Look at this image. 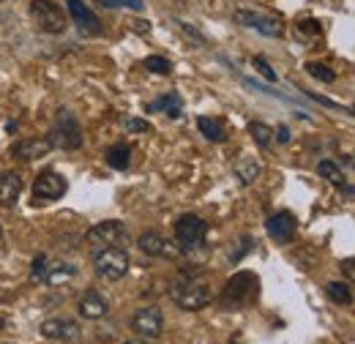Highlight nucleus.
Returning <instances> with one entry per match:
<instances>
[{"label":"nucleus","instance_id":"32","mask_svg":"<svg viewBox=\"0 0 355 344\" xmlns=\"http://www.w3.org/2000/svg\"><path fill=\"white\" fill-rule=\"evenodd\" d=\"M123 126L129 131H150V123H148V121H137V118H126Z\"/></svg>","mask_w":355,"mask_h":344},{"label":"nucleus","instance_id":"1","mask_svg":"<svg viewBox=\"0 0 355 344\" xmlns=\"http://www.w3.org/2000/svg\"><path fill=\"white\" fill-rule=\"evenodd\" d=\"M170 298L180 306V309H186V311H200V309H205L208 303H211V287L202 282V279H194V276H180L173 282V287H170Z\"/></svg>","mask_w":355,"mask_h":344},{"label":"nucleus","instance_id":"21","mask_svg":"<svg viewBox=\"0 0 355 344\" xmlns=\"http://www.w3.org/2000/svg\"><path fill=\"white\" fill-rule=\"evenodd\" d=\"M148 110L150 112H167L170 118H178L180 110H183V101H180V96H175V93H167V96L156 98L153 104H148Z\"/></svg>","mask_w":355,"mask_h":344},{"label":"nucleus","instance_id":"20","mask_svg":"<svg viewBox=\"0 0 355 344\" xmlns=\"http://www.w3.org/2000/svg\"><path fill=\"white\" fill-rule=\"evenodd\" d=\"M107 164L118 172L129 170V164H132V148H129V145H123V142L112 145V148L107 150Z\"/></svg>","mask_w":355,"mask_h":344},{"label":"nucleus","instance_id":"25","mask_svg":"<svg viewBox=\"0 0 355 344\" xmlns=\"http://www.w3.org/2000/svg\"><path fill=\"white\" fill-rule=\"evenodd\" d=\"M306 71H309V77L314 80H320V83H336V71L334 69H328L325 63H306Z\"/></svg>","mask_w":355,"mask_h":344},{"label":"nucleus","instance_id":"10","mask_svg":"<svg viewBox=\"0 0 355 344\" xmlns=\"http://www.w3.org/2000/svg\"><path fill=\"white\" fill-rule=\"evenodd\" d=\"M235 22L243 25V28H252L257 33H263L268 39H279L284 33V28L279 25V19H270L266 14H257V11H246V8H238L235 11Z\"/></svg>","mask_w":355,"mask_h":344},{"label":"nucleus","instance_id":"8","mask_svg":"<svg viewBox=\"0 0 355 344\" xmlns=\"http://www.w3.org/2000/svg\"><path fill=\"white\" fill-rule=\"evenodd\" d=\"M31 11H33L36 25L44 33H63L66 31V11L55 0H33Z\"/></svg>","mask_w":355,"mask_h":344},{"label":"nucleus","instance_id":"23","mask_svg":"<svg viewBox=\"0 0 355 344\" xmlns=\"http://www.w3.org/2000/svg\"><path fill=\"white\" fill-rule=\"evenodd\" d=\"M325 293H328L331 301L339 303V306H350V303H353V290H350L347 282H331V284L325 287Z\"/></svg>","mask_w":355,"mask_h":344},{"label":"nucleus","instance_id":"2","mask_svg":"<svg viewBox=\"0 0 355 344\" xmlns=\"http://www.w3.org/2000/svg\"><path fill=\"white\" fill-rule=\"evenodd\" d=\"M129 265H132V259H129L126 246H107V249L93 252V270L104 282H121L126 276Z\"/></svg>","mask_w":355,"mask_h":344},{"label":"nucleus","instance_id":"15","mask_svg":"<svg viewBox=\"0 0 355 344\" xmlns=\"http://www.w3.org/2000/svg\"><path fill=\"white\" fill-rule=\"evenodd\" d=\"M49 150H52L49 139H19V142H14L11 156L19 159V162H36V159L46 156Z\"/></svg>","mask_w":355,"mask_h":344},{"label":"nucleus","instance_id":"31","mask_svg":"<svg viewBox=\"0 0 355 344\" xmlns=\"http://www.w3.org/2000/svg\"><path fill=\"white\" fill-rule=\"evenodd\" d=\"M254 69H257V71H260V74H263L266 80H270V83H276V71H273V69L268 66L266 58H254Z\"/></svg>","mask_w":355,"mask_h":344},{"label":"nucleus","instance_id":"3","mask_svg":"<svg viewBox=\"0 0 355 344\" xmlns=\"http://www.w3.org/2000/svg\"><path fill=\"white\" fill-rule=\"evenodd\" d=\"M85 241H88L93 249H107V246H126V243H129V230H126L121 221L110 218V221H101V224L90 227L88 232H85Z\"/></svg>","mask_w":355,"mask_h":344},{"label":"nucleus","instance_id":"24","mask_svg":"<svg viewBox=\"0 0 355 344\" xmlns=\"http://www.w3.org/2000/svg\"><path fill=\"white\" fill-rule=\"evenodd\" d=\"M317 175H320V178H325V180H331V183H336V186H342V183H345V172L339 170L334 162H328V159L317 164Z\"/></svg>","mask_w":355,"mask_h":344},{"label":"nucleus","instance_id":"36","mask_svg":"<svg viewBox=\"0 0 355 344\" xmlns=\"http://www.w3.org/2000/svg\"><path fill=\"white\" fill-rule=\"evenodd\" d=\"M123 344H148L145 339H132V342H123Z\"/></svg>","mask_w":355,"mask_h":344},{"label":"nucleus","instance_id":"29","mask_svg":"<svg viewBox=\"0 0 355 344\" xmlns=\"http://www.w3.org/2000/svg\"><path fill=\"white\" fill-rule=\"evenodd\" d=\"M46 255H39V257L33 259V265H31V279L33 282H44V273H46Z\"/></svg>","mask_w":355,"mask_h":344},{"label":"nucleus","instance_id":"12","mask_svg":"<svg viewBox=\"0 0 355 344\" xmlns=\"http://www.w3.org/2000/svg\"><path fill=\"white\" fill-rule=\"evenodd\" d=\"M268 235L276 241V243H293L295 241V230H298V221L290 211H282V214H273L266 221Z\"/></svg>","mask_w":355,"mask_h":344},{"label":"nucleus","instance_id":"4","mask_svg":"<svg viewBox=\"0 0 355 344\" xmlns=\"http://www.w3.org/2000/svg\"><path fill=\"white\" fill-rule=\"evenodd\" d=\"M205 232H208V224L194 214H183L175 221V241L183 252L200 249L205 241Z\"/></svg>","mask_w":355,"mask_h":344},{"label":"nucleus","instance_id":"37","mask_svg":"<svg viewBox=\"0 0 355 344\" xmlns=\"http://www.w3.org/2000/svg\"><path fill=\"white\" fill-rule=\"evenodd\" d=\"M0 328H3V320H0Z\"/></svg>","mask_w":355,"mask_h":344},{"label":"nucleus","instance_id":"7","mask_svg":"<svg viewBox=\"0 0 355 344\" xmlns=\"http://www.w3.org/2000/svg\"><path fill=\"white\" fill-rule=\"evenodd\" d=\"M249 276H252V273H235V276L227 282V287H224V293H222L224 309H241V306H246L249 301L257 298V284H260L257 279L249 282V287H243Z\"/></svg>","mask_w":355,"mask_h":344},{"label":"nucleus","instance_id":"35","mask_svg":"<svg viewBox=\"0 0 355 344\" xmlns=\"http://www.w3.org/2000/svg\"><path fill=\"white\" fill-rule=\"evenodd\" d=\"M279 142H290V129L287 126H279Z\"/></svg>","mask_w":355,"mask_h":344},{"label":"nucleus","instance_id":"30","mask_svg":"<svg viewBox=\"0 0 355 344\" xmlns=\"http://www.w3.org/2000/svg\"><path fill=\"white\" fill-rule=\"evenodd\" d=\"M175 25L180 28V31H183V33H186V36H189V39H191V42L197 44V46H205V36H202V33H200L194 25H189V22H180V19H178Z\"/></svg>","mask_w":355,"mask_h":344},{"label":"nucleus","instance_id":"13","mask_svg":"<svg viewBox=\"0 0 355 344\" xmlns=\"http://www.w3.org/2000/svg\"><path fill=\"white\" fill-rule=\"evenodd\" d=\"M66 11H69V17L77 22V28H80L85 36H98V33H101V25H98L93 8H90L85 0H69Z\"/></svg>","mask_w":355,"mask_h":344},{"label":"nucleus","instance_id":"28","mask_svg":"<svg viewBox=\"0 0 355 344\" xmlns=\"http://www.w3.org/2000/svg\"><path fill=\"white\" fill-rule=\"evenodd\" d=\"M104 8H132V11H142L145 8V3H139V0H98Z\"/></svg>","mask_w":355,"mask_h":344},{"label":"nucleus","instance_id":"14","mask_svg":"<svg viewBox=\"0 0 355 344\" xmlns=\"http://www.w3.org/2000/svg\"><path fill=\"white\" fill-rule=\"evenodd\" d=\"M77 309H80V317H85V320H101V317H107V311H110V301H107L98 290L88 287V290L80 295Z\"/></svg>","mask_w":355,"mask_h":344},{"label":"nucleus","instance_id":"6","mask_svg":"<svg viewBox=\"0 0 355 344\" xmlns=\"http://www.w3.org/2000/svg\"><path fill=\"white\" fill-rule=\"evenodd\" d=\"M132 331L139 339H145V342L159 339V336L164 334L162 309H156V306H142V309H137L132 317Z\"/></svg>","mask_w":355,"mask_h":344},{"label":"nucleus","instance_id":"5","mask_svg":"<svg viewBox=\"0 0 355 344\" xmlns=\"http://www.w3.org/2000/svg\"><path fill=\"white\" fill-rule=\"evenodd\" d=\"M55 139H52V148H63V150H77L83 145V129H80V121L74 118L71 110H60L58 112V121H55Z\"/></svg>","mask_w":355,"mask_h":344},{"label":"nucleus","instance_id":"33","mask_svg":"<svg viewBox=\"0 0 355 344\" xmlns=\"http://www.w3.org/2000/svg\"><path fill=\"white\" fill-rule=\"evenodd\" d=\"M249 249H252V238H243V241H241V249H238L235 255H230V259H232V262H238V259L243 257Z\"/></svg>","mask_w":355,"mask_h":344},{"label":"nucleus","instance_id":"18","mask_svg":"<svg viewBox=\"0 0 355 344\" xmlns=\"http://www.w3.org/2000/svg\"><path fill=\"white\" fill-rule=\"evenodd\" d=\"M137 246L148 255V257H164L167 255V241L159 235V232H142Z\"/></svg>","mask_w":355,"mask_h":344},{"label":"nucleus","instance_id":"26","mask_svg":"<svg viewBox=\"0 0 355 344\" xmlns=\"http://www.w3.org/2000/svg\"><path fill=\"white\" fill-rule=\"evenodd\" d=\"M249 134L254 137V142H257L260 148H270V142H273V129L266 126V123H252V126H249Z\"/></svg>","mask_w":355,"mask_h":344},{"label":"nucleus","instance_id":"19","mask_svg":"<svg viewBox=\"0 0 355 344\" xmlns=\"http://www.w3.org/2000/svg\"><path fill=\"white\" fill-rule=\"evenodd\" d=\"M197 129L202 131V137L211 139V142H224L227 139V129H224V123L219 118L202 115V118H197Z\"/></svg>","mask_w":355,"mask_h":344},{"label":"nucleus","instance_id":"27","mask_svg":"<svg viewBox=\"0 0 355 344\" xmlns=\"http://www.w3.org/2000/svg\"><path fill=\"white\" fill-rule=\"evenodd\" d=\"M145 69L150 74H170L173 71V63L167 58H162V55H150V58H145Z\"/></svg>","mask_w":355,"mask_h":344},{"label":"nucleus","instance_id":"16","mask_svg":"<svg viewBox=\"0 0 355 344\" xmlns=\"http://www.w3.org/2000/svg\"><path fill=\"white\" fill-rule=\"evenodd\" d=\"M22 194V178L17 172H0V205L11 208Z\"/></svg>","mask_w":355,"mask_h":344},{"label":"nucleus","instance_id":"17","mask_svg":"<svg viewBox=\"0 0 355 344\" xmlns=\"http://www.w3.org/2000/svg\"><path fill=\"white\" fill-rule=\"evenodd\" d=\"M74 276H77V268L74 265H69V262H46L44 284H49V287H63Z\"/></svg>","mask_w":355,"mask_h":344},{"label":"nucleus","instance_id":"11","mask_svg":"<svg viewBox=\"0 0 355 344\" xmlns=\"http://www.w3.org/2000/svg\"><path fill=\"white\" fill-rule=\"evenodd\" d=\"M42 336L46 339H58V342H77L83 336V328L80 322L74 320H66V317H52L42 322Z\"/></svg>","mask_w":355,"mask_h":344},{"label":"nucleus","instance_id":"34","mask_svg":"<svg viewBox=\"0 0 355 344\" xmlns=\"http://www.w3.org/2000/svg\"><path fill=\"white\" fill-rule=\"evenodd\" d=\"M298 28L306 31V33H320V22H317V19H304Z\"/></svg>","mask_w":355,"mask_h":344},{"label":"nucleus","instance_id":"22","mask_svg":"<svg viewBox=\"0 0 355 344\" xmlns=\"http://www.w3.org/2000/svg\"><path fill=\"white\" fill-rule=\"evenodd\" d=\"M260 172H263V167H260V162H254L252 156H243L238 164H235V175L241 178V183H254L257 178H260Z\"/></svg>","mask_w":355,"mask_h":344},{"label":"nucleus","instance_id":"9","mask_svg":"<svg viewBox=\"0 0 355 344\" xmlns=\"http://www.w3.org/2000/svg\"><path fill=\"white\" fill-rule=\"evenodd\" d=\"M66 189H69V183H66V178L60 172L44 170L33 183V203H39V205L55 203V200H60L66 194Z\"/></svg>","mask_w":355,"mask_h":344}]
</instances>
